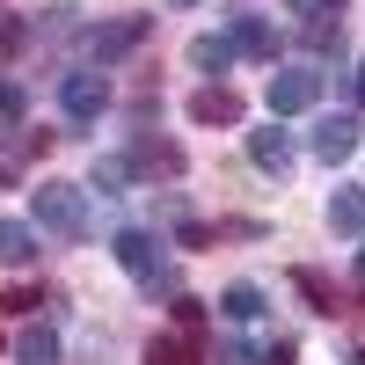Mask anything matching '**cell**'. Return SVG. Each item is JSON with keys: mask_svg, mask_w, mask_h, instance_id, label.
<instances>
[{"mask_svg": "<svg viewBox=\"0 0 365 365\" xmlns=\"http://www.w3.org/2000/svg\"><path fill=\"white\" fill-rule=\"evenodd\" d=\"M29 220H37L44 234H58V241H88V234H96L88 190H81V182H58V175H44L37 190H29Z\"/></svg>", "mask_w": 365, "mask_h": 365, "instance_id": "obj_1", "label": "cell"}, {"mask_svg": "<svg viewBox=\"0 0 365 365\" xmlns=\"http://www.w3.org/2000/svg\"><path fill=\"white\" fill-rule=\"evenodd\" d=\"M110 256L125 263V270H132V278H139L146 292H175V270L161 263V241L146 234V227H117V234H110Z\"/></svg>", "mask_w": 365, "mask_h": 365, "instance_id": "obj_2", "label": "cell"}, {"mask_svg": "<svg viewBox=\"0 0 365 365\" xmlns=\"http://www.w3.org/2000/svg\"><path fill=\"white\" fill-rule=\"evenodd\" d=\"M270 117H299V110H314L322 103V73L314 66H285V73H270Z\"/></svg>", "mask_w": 365, "mask_h": 365, "instance_id": "obj_3", "label": "cell"}, {"mask_svg": "<svg viewBox=\"0 0 365 365\" xmlns=\"http://www.w3.org/2000/svg\"><path fill=\"white\" fill-rule=\"evenodd\" d=\"M125 161H132V175H146V182H175L182 168H190V154H182L175 139H161V132H146Z\"/></svg>", "mask_w": 365, "mask_h": 365, "instance_id": "obj_4", "label": "cell"}, {"mask_svg": "<svg viewBox=\"0 0 365 365\" xmlns=\"http://www.w3.org/2000/svg\"><path fill=\"white\" fill-rule=\"evenodd\" d=\"M358 132H365V125H358L351 110H329V117H314V154H322L329 168H336V161H351V154H358Z\"/></svg>", "mask_w": 365, "mask_h": 365, "instance_id": "obj_5", "label": "cell"}, {"mask_svg": "<svg viewBox=\"0 0 365 365\" xmlns=\"http://www.w3.org/2000/svg\"><path fill=\"white\" fill-rule=\"evenodd\" d=\"M146 29H154V15H125V22H103V29H88V51H96L103 66H110V58H125V51H139V44H146Z\"/></svg>", "mask_w": 365, "mask_h": 365, "instance_id": "obj_6", "label": "cell"}, {"mask_svg": "<svg viewBox=\"0 0 365 365\" xmlns=\"http://www.w3.org/2000/svg\"><path fill=\"white\" fill-rule=\"evenodd\" d=\"M58 103H66V117L88 125V117L110 110V81H103V73H66V81H58Z\"/></svg>", "mask_w": 365, "mask_h": 365, "instance_id": "obj_7", "label": "cell"}, {"mask_svg": "<svg viewBox=\"0 0 365 365\" xmlns=\"http://www.w3.org/2000/svg\"><path fill=\"white\" fill-rule=\"evenodd\" d=\"M190 125H241V96L227 81H205L197 96H190Z\"/></svg>", "mask_w": 365, "mask_h": 365, "instance_id": "obj_8", "label": "cell"}, {"mask_svg": "<svg viewBox=\"0 0 365 365\" xmlns=\"http://www.w3.org/2000/svg\"><path fill=\"white\" fill-rule=\"evenodd\" d=\"M227 44H234V58H241V51H249V58H278V29H270L263 15L241 8V15L227 22Z\"/></svg>", "mask_w": 365, "mask_h": 365, "instance_id": "obj_9", "label": "cell"}, {"mask_svg": "<svg viewBox=\"0 0 365 365\" xmlns=\"http://www.w3.org/2000/svg\"><path fill=\"white\" fill-rule=\"evenodd\" d=\"M146 365H205L197 329H168V336H154V344H146Z\"/></svg>", "mask_w": 365, "mask_h": 365, "instance_id": "obj_10", "label": "cell"}, {"mask_svg": "<svg viewBox=\"0 0 365 365\" xmlns=\"http://www.w3.org/2000/svg\"><path fill=\"white\" fill-rule=\"evenodd\" d=\"M249 161L263 168V175H292V139L270 125V132H249Z\"/></svg>", "mask_w": 365, "mask_h": 365, "instance_id": "obj_11", "label": "cell"}, {"mask_svg": "<svg viewBox=\"0 0 365 365\" xmlns=\"http://www.w3.org/2000/svg\"><path fill=\"white\" fill-rule=\"evenodd\" d=\"M329 234H365V182H344L329 197Z\"/></svg>", "mask_w": 365, "mask_h": 365, "instance_id": "obj_12", "label": "cell"}, {"mask_svg": "<svg viewBox=\"0 0 365 365\" xmlns=\"http://www.w3.org/2000/svg\"><path fill=\"white\" fill-rule=\"evenodd\" d=\"M190 66L220 81V73L234 66V44H227V37H212V29H205V37H190Z\"/></svg>", "mask_w": 365, "mask_h": 365, "instance_id": "obj_13", "label": "cell"}, {"mask_svg": "<svg viewBox=\"0 0 365 365\" xmlns=\"http://www.w3.org/2000/svg\"><path fill=\"white\" fill-rule=\"evenodd\" d=\"M0 263H37V227L0 220Z\"/></svg>", "mask_w": 365, "mask_h": 365, "instance_id": "obj_14", "label": "cell"}, {"mask_svg": "<svg viewBox=\"0 0 365 365\" xmlns=\"http://www.w3.org/2000/svg\"><path fill=\"white\" fill-rule=\"evenodd\" d=\"M299 37H307V51H322V58H336V66H344V29L329 22V15H307V22H299Z\"/></svg>", "mask_w": 365, "mask_h": 365, "instance_id": "obj_15", "label": "cell"}, {"mask_svg": "<svg viewBox=\"0 0 365 365\" xmlns=\"http://www.w3.org/2000/svg\"><path fill=\"white\" fill-rule=\"evenodd\" d=\"M220 314H227V322H256V314H263V285H249V278L227 285V292H220Z\"/></svg>", "mask_w": 365, "mask_h": 365, "instance_id": "obj_16", "label": "cell"}, {"mask_svg": "<svg viewBox=\"0 0 365 365\" xmlns=\"http://www.w3.org/2000/svg\"><path fill=\"white\" fill-rule=\"evenodd\" d=\"M15 365H58V336L51 329H22L15 336Z\"/></svg>", "mask_w": 365, "mask_h": 365, "instance_id": "obj_17", "label": "cell"}, {"mask_svg": "<svg viewBox=\"0 0 365 365\" xmlns=\"http://www.w3.org/2000/svg\"><path fill=\"white\" fill-rule=\"evenodd\" d=\"M292 285H299V299H314V314H336V307H344V299H336V285H329L322 270H307V263L292 270Z\"/></svg>", "mask_w": 365, "mask_h": 365, "instance_id": "obj_18", "label": "cell"}, {"mask_svg": "<svg viewBox=\"0 0 365 365\" xmlns=\"http://www.w3.org/2000/svg\"><path fill=\"white\" fill-rule=\"evenodd\" d=\"M125 182H139L125 154H96V190H125Z\"/></svg>", "mask_w": 365, "mask_h": 365, "instance_id": "obj_19", "label": "cell"}, {"mask_svg": "<svg viewBox=\"0 0 365 365\" xmlns=\"http://www.w3.org/2000/svg\"><path fill=\"white\" fill-rule=\"evenodd\" d=\"M22 117H29V88L0 73V125H22Z\"/></svg>", "mask_w": 365, "mask_h": 365, "instance_id": "obj_20", "label": "cell"}, {"mask_svg": "<svg viewBox=\"0 0 365 365\" xmlns=\"http://www.w3.org/2000/svg\"><path fill=\"white\" fill-rule=\"evenodd\" d=\"M0 307H8V314H37L44 292H37V285H8V292H0Z\"/></svg>", "mask_w": 365, "mask_h": 365, "instance_id": "obj_21", "label": "cell"}, {"mask_svg": "<svg viewBox=\"0 0 365 365\" xmlns=\"http://www.w3.org/2000/svg\"><path fill=\"white\" fill-rule=\"evenodd\" d=\"M175 329H205V299H190V292H175Z\"/></svg>", "mask_w": 365, "mask_h": 365, "instance_id": "obj_22", "label": "cell"}, {"mask_svg": "<svg viewBox=\"0 0 365 365\" xmlns=\"http://www.w3.org/2000/svg\"><path fill=\"white\" fill-rule=\"evenodd\" d=\"M175 241H182V249H205V241H212V227H197V220H182V227H175Z\"/></svg>", "mask_w": 365, "mask_h": 365, "instance_id": "obj_23", "label": "cell"}, {"mask_svg": "<svg viewBox=\"0 0 365 365\" xmlns=\"http://www.w3.org/2000/svg\"><path fill=\"white\" fill-rule=\"evenodd\" d=\"M212 365H249V344H234V336H227L220 351H212Z\"/></svg>", "mask_w": 365, "mask_h": 365, "instance_id": "obj_24", "label": "cell"}, {"mask_svg": "<svg viewBox=\"0 0 365 365\" xmlns=\"http://www.w3.org/2000/svg\"><path fill=\"white\" fill-rule=\"evenodd\" d=\"M292 358H299V344H292V336H278V344L263 351V365H292Z\"/></svg>", "mask_w": 365, "mask_h": 365, "instance_id": "obj_25", "label": "cell"}, {"mask_svg": "<svg viewBox=\"0 0 365 365\" xmlns=\"http://www.w3.org/2000/svg\"><path fill=\"white\" fill-rule=\"evenodd\" d=\"M351 88H358V110H365V58H358V81H351Z\"/></svg>", "mask_w": 365, "mask_h": 365, "instance_id": "obj_26", "label": "cell"}, {"mask_svg": "<svg viewBox=\"0 0 365 365\" xmlns=\"http://www.w3.org/2000/svg\"><path fill=\"white\" fill-rule=\"evenodd\" d=\"M351 270H358V285H365V249H358V263H351Z\"/></svg>", "mask_w": 365, "mask_h": 365, "instance_id": "obj_27", "label": "cell"}, {"mask_svg": "<svg viewBox=\"0 0 365 365\" xmlns=\"http://www.w3.org/2000/svg\"><path fill=\"white\" fill-rule=\"evenodd\" d=\"M344 365H365V344H358V351H351V358H344Z\"/></svg>", "mask_w": 365, "mask_h": 365, "instance_id": "obj_28", "label": "cell"}, {"mask_svg": "<svg viewBox=\"0 0 365 365\" xmlns=\"http://www.w3.org/2000/svg\"><path fill=\"white\" fill-rule=\"evenodd\" d=\"M168 8H197V0H168Z\"/></svg>", "mask_w": 365, "mask_h": 365, "instance_id": "obj_29", "label": "cell"}]
</instances>
